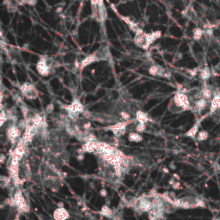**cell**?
I'll list each match as a JSON object with an SVG mask.
<instances>
[{"label": "cell", "mask_w": 220, "mask_h": 220, "mask_svg": "<svg viewBox=\"0 0 220 220\" xmlns=\"http://www.w3.org/2000/svg\"><path fill=\"white\" fill-rule=\"evenodd\" d=\"M10 206L17 207L18 213L20 214L29 212V207L21 190H17L15 193L14 196L10 201Z\"/></svg>", "instance_id": "obj_1"}, {"label": "cell", "mask_w": 220, "mask_h": 220, "mask_svg": "<svg viewBox=\"0 0 220 220\" xmlns=\"http://www.w3.org/2000/svg\"><path fill=\"white\" fill-rule=\"evenodd\" d=\"M49 59L47 56H41L36 65L37 71L43 77H47L49 74L52 73L53 63H49Z\"/></svg>", "instance_id": "obj_2"}, {"label": "cell", "mask_w": 220, "mask_h": 220, "mask_svg": "<svg viewBox=\"0 0 220 220\" xmlns=\"http://www.w3.org/2000/svg\"><path fill=\"white\" fill-rule=\"evenodd\" d=\"M172 102L175 105V107H178V108H181L182 111L191 109L190 101H189L188 97L185 93H182V92H180V91L177 92L175 95Z\"/></svg>", "instance_id": "obj_3"}, {"label": "cell", "mask_w": 220, "mask_h": 220, "mask_svg": "<svg viewBox=\"0 0 220 220\" xmlns=\"http://www.w3.org/2000/svg\"><path fill=\"white\" fill-rule=\"evenodd\" d=\"M20 91L23 97L29 100H34L39 97V93L36 88L29 83H24L20 86Z\"/></svg>", "instance_id": "obj_4"}, {"label": "cell", "mask_w": 220, "mask_h": 220, "mask_svg": "<svg viewBox=\"0 0 220 220\" xmlns=\"http://www.w3.org/2000/svg\"><path fill=\"white\" fill-rule=\"evenodd\" d=\"M134 120H130L128 121H120V122H117L116 124H114L113 126H110L107 128V130H110L113 134V135L115 137H122L125 134H127V125L131 122H133Z\"/></svg>", "instance_id": "obj_5"}, {"label": "cell", "mask_w": 220, "mask_h": 220, "mask_svg": "<svg viewBox=\"0 0 220 220\" xmlns=\"http://www.w3.org/2000/svg\"><path fill=\"white\" fill-rule=\"evenodd\" d=\"M22 132L23 131L21 130L17 125L12 124V125H10L7 128V137L10 140L11 143L16 144L20 139Z\"/></svg>", "instance_id": "obj_6"}, {"label": "cell", "mask_w": 220, "mask_h": 220, "mask_svg": "<svg viewBox=\"0 0 220 220\" xmlns=\"http://www.w3.org/2000/svg\"><path fill=\"white\" fill-rule=\"evenodd\" d=\"M64 108L67 112H74V113H80L83 112V106L81 103L80 101L75 99L70 105H64Z\"/></svg>", "instance_id": "obj_7"}, {"label": "cell", "mask_w": 220, "mask_h": 220, "mask_svg": "<svg viewBox=\"0 0 220 220\" xmlns=\"http://www.w3.org/2000/svg\"><path fill=\"white\" fill-rule=\"evenodd\" d=\"M54 220H67L70 218V213L65 207H58L54 212Z\"/></svg>", "instance_id": "obj_8"}, {"label": "cell", "mask_w": 220, "mask_h": 220, "mask_svg": "<svg viewBox=\"0 0 220 220\" xmlns=\"http://www.w3.org/2000/svg\"><path fill=\"white\" fill-rule=\"evenodd\" d=\"M97 61H100L98 59L97 53H94L92 54H90L89 56H87L86 58H84L80 63V70H83V68H85L88 65H90V64L95 63Z\"/></svg>", "instance_id": "obj_9"}, {"label": "cell", "mask_w": 220, "mask_h": 220, "mask_svg": "<svg viewBox=\"0 0 220 220\" xmlns=\"http://www.w3.org/2000/svg\"><path fill=\"white\" fill-rule=\"evenodd\" d=\"M209 101L204 99L202 97L199 98L198 100L195 102V105H194V108L198 111V113H201L203 110L206 109V107H207V104H208Z\"/></svg>", "instance_id": "obj_10"}, {"label": "cell", "mask_w": 220, "mask_h": 220, "mask_svg": "<svg viewBox=\"0 0 220 220\" xmlns=\"http://www.w3.org/2000/svg\"><path fill=\"white\" fill-rule=\"evenodd\" d=\"M220 107V94L215 95L213 99L211 102L210 105V113L213 114V113Z\"/></svg>", "instance_id": "obj_11"}, {"label": "cell", "mask_w": 220, "mask_h": 220, "mask_svg": "<svg viewBox=\"0 0 220 220\" xmlns=\"http://www.w3.org/2000/svg\"><path fill=\"white\" fill-rule=\"evenodd\" d=\"M199 127H200V123H199V121H197L196 123L194 124L193 127H191L190 129L185 134V135L187 137L191 138V139H195L197 134L199 133Z\"/></svg>", "instance_id": "obj_12"}, {"label": "cell", "mask_w": 220, "mask_h": 220, "mask_svg": "<svg viewBox=\"0 0 220 220\" xmlns=\"http://www.w3.org/2000/svg\"><path fill=\"white\" fill-rule=\"evenodd\" d=\"M135 119H136L138 122H142V123H147L150 120V118L148 116V114L143 112V111H141V110H138L136 112V118Z\"/></svg>", "instance_id": "obj_13"}, {"label": "cell", "mask_w": 220, "mask_h": 220, "mask_svg": "<svg viewBox=\"0 0 220 220\" xmlns=\"http://www.w3.org/2000/svg\"><path fill=\"white\" fill-rule=\"evenodd\" d=\"M128 140L130 142H134V143H139L143 141V137L140 135V134L137 133V132H130L128 134Z\"/></svg>", "instance_id": "obj_14"}, {"label": "cell", "mask_w": 220, "mask_h": 220, "mask_svg": "<svg viewBox=\"0 0 220 220\" xmlns=\"http://www.w3.org/2000/svg\"><path fill=\"white\" fill-rule=\"evenodd\" d=\"M97 142H87L84 144L82 146L84 152H88V153L95 152L97 150Z\"/></svg>", "instance_id": "obj_15"}, {"label": "cell", "mask_w": 220, "mask_h": 220, "mask_svg": "<svg viewBox=\"0 0 220 220\" xmlns=\"http://www.w3.org/2000/svg\"><path fill=\"white\" fill-rule=\"evenodd\" d=\"M200 95H201V97L206 99L207 101H212V90H210L207 85L202 88L201 90V92H200Z\"/></svg>", "instance_id": "obj_16"}, {"label": "cell", "mask_w": 220, "mask_h": 220, "mask_svg": "<svg viewBox=\"0 0 220 220\" xmlns=\"http://www.w3.org/2000/svg\"><path fill=\"white\" fill-rule=\"evenodd\" d=\"M99 213L106 217H113V211L108 206L104 205V206H102V207L101 208V211L99 212Z\"/></svg>", "instance_id": "obj_17"}, {"label": "cell", "mask_w": 220, "mask_h": 220, "mask_svg": "<svg viewBox=\"0 0 220 220\" xmlns=\"http://www.w3.org/2000/svg\"><path fill=\"white\" fill-rule=\"evenodd\" d=\"M212 76V72H211V70L208 68V67H205L203 69H201L200 71V78L201 80L207 81L208 80L209 78Z\"/></svg>", "instance_id": "obj_18"}, {"label": "cell", "mask_w": 220, "mask_h": 220, "mask_svg": "<svg viewBox=\"0 0 220 220\" xmlns=\"http://www.w3.org/2000/svg\"><path fill=\"white\" fill-rule=\"evenodd\" d=\"M204 34V30L200 28H196L193 31V37L195 40H200Z\"/></svg>", "instance_id": "obj_19"}, {"label": "cell", "mask_w": 220, "mask_h": 220, "mask_svg": "<svg viewBox=\"0 0 220 220\" xmlns=\"http://www.w3.org/2000/svg\"><path fill=\"white\" fill-rule=\"evenodd\" d=\"M208 138H209V133L206 130L200 131L198 133V134H197V140L200 141V142L207 140Z\"/></svg>", "instance_id": "obj_20"}, {"label": "cell", "mask_w": 220, "mask_h": 220, "mask_svg": "<svg viewBox=\"0 0 220 220\" xmlns=\"http://www.w3.org/2000/svg\"><path fill=\"white\" fill-rule=\"evenodd\" d=\"M10 183V178L0 175V187H7Z\"/></svg>", "instance_id": "obj_21"}, {"label": "cell", "mask_w": 220, "mask_h": 220, "mask_svg": "<svg viewBox=\"0 0 220 220\" xmlns=\"http://www.w3.org/2000/svg\"><path fill=\"white\" fill-rule=\"evenodd\" d=\"M119 114H120V119L123 121H128V120H132V114L127 111L122 110V111H120Z\"/></svg>", "instance_id": "obj_22"}, {"label": "cell", "mask_w": 220, "mask_h": 220, "mask_svg": "<svg viewBox=\"0 0 220 220\" xmlns=\"http://www.w3.org/2000/svg\"><path fill=\"white\" fill-rule=\"evenodd\" d=\"M146 130V123H142V122H138L137 125L135 126V132L139 134H142Z\"/></svg>", "instance_id": "obj_23"}, {"label": "cell", "mask_w": 220, "mask_h": 220, "mask_svg": "<svg viewBox=\"0 0 220 220\" xmlns=\"http://www.w3.org/2000/svg\"><path fill=\"white\" fill-rule=\"evenodd\" d=\"M7 120H8V115H7V113L3 110V111L0 113V128L2 127V126H3V124L6 122Z\"/></svg>", "instance_id": "obj_24"}, {"label": "cell", "mask_w": 220, "mask_h": 220, "mask_svg": "<svg viewBox=\"0 0 220 220\" xmlns=\"http://www.w3.org/2000/svg\"><path fill=\"white\" fill-rule=\"evenodd\" d=\"M147 196L149 197V198H150V199H154V198H157V197L158 196V193H157L156 189H151V190L149 192Z\"/></svg>", "instance_id": "obj_25"}, {"label": "cell", "mask_w": 220, "mask_h": 220, "mask_svg": "<svg viewBox=\"0 0 220 220\" xmlns=\"http://www.w3.org/2000/svg\"><path fill=\"white\" fill-rule=\"evenodd\" d=\"M54 105L53 104H49L48 106L47 107V108H46V113H47V114H49V113H52V112L54 111Z\"/></svg>", "instance_id": "obj_26"}, {"label": "cell", "mask_w": 220, "mask_h": 220, "mask_svg": "<svg viewBox=\"0 0 220 220\" xmlns=\"http://www.w3.org/2000/svg\"><path fill=\"white\" fill-rule=\"evenodd\" d=\"M90 127H91V123L89 122V121H87L86 123H84L83 125V128L84 129V131H90Z\"/></svg>", "instance_id": "obj_27"}, {"label": "cell", "mask_w": 220, "mask_h": 220, "mask_svg": "<svg viewBox=\"0 0 220 220\" xmlns=\"http://www.w3.org/2000/svg\"><path fill=\"white\" fill-rule=\"evenodd\" d=\"M172 187H173V189H175V190L179 189V188L181 187V184L180 182H179V181H175V182L173 183V185H172Z\"/></svg>", "instance_id": "obj_28"}, {"label": "cell", "mask_w": 220, "mask_h": 220, "mask_svg": "<svg viewBox=\"0 0 220 220\" xmlns=\"http://www.w3.org/2000/svg\"><path fill=\"white\" fill-rule=\"evenodd\" d=\"M77 160L79 161V162H83L84 160V154H77Z\"/></svg>", "instance_id": "obj_29"}, {"label": "cell", "mask_w": 220, "mask_h": 220, "mask_svg": "<svg viewBox=\"0 0 220 220\" xmlns=\"http://www.w3.org/2000/svg\"><path fill=\"white\" fill-rule=\"evenodd\" d=\"M189 73L192 77H195L197 74H198V70L197 69H193V70L189 71Z\"/></svg>", "instance_id": "obj_30"}, {"label": "cell", "mask_w": 220, "mask_h": 220, "mask_svg": "<svg viewBox=\"0 0 220 220\" xmlns=\"http://www.w3.org/2000/svg\"><path fill=\"white\" fill-rule=\"evenodd\" d=\"M5 161H6V157L3 154H0V164H4Z\"/></svg>", "instance_id": "obj_31"}, {"label": "cell", "mask_w": 220, "mask_h": 220, "mask_svg": "<svg viewBox=\"0 0 220 220\" xmlns=\"http://www.w3.org/2000/svg\"><path fill=\"white\" fill-rule=\"evenodd\" d=\"M100 195L102 197H107V192L106 189H102V190L100 191Z\"/></svg>", "instance_id": "obj_32"}, {"label": "cell", "mask_w": 220, "mask_h": 220, "mask_svg": "<svg viewBox=\"0 0 220 220\" xmlns=\"http://www.w3.org/2000/svg\"><path fill=\"white\" fill-rule=\"evenodd\" d=\"M3 95L2 93V91L0 90V106H2V102H3Z\"/></svg>", "instance_id": "obj_33"}, {"label": "cell", "mask_w": 220, "mask_h": 220, "mask_svg": "<svg viewBox=\"0 0 220 220\" xmlns=\"http://www.w3.org/2000/svg\"><path fill=\"white\" fill-rule=\"evenodd\" d=\"M173 178H174V179H176L177 181L180 180V177L178 176V175H176V174H174V175H173Z\"/></svg>", "instance_id": "obj_34"}, {"label": "cell", "mask_w": 220, "mask_h": 220, "mask_svg": "<svg viewBox=\"0 0 220 220\" xmlns=\"http://www.w3.org/2000/svg\"><path fill=\"white\" fill-rule=\"evenodd\" d=\"M19 216H20V213L17 214V216H16V217L14 218V220H20V217H19Z\"/></svg>", "instance_id": "obj_35"}, {"label": "cell", "mask_w": 220, "mask_h": 220, "mask_svg": "<svg viewBox=\"0 0 220 220\" xmlns=\"http://www.w3.org/2000/svg\"><path fill=\"white\" fill-rule=\"evenodd\" d=\"M58 207H64L63 202H60V203L58 204Z\"/></svg>", "instance_id": "obj_36"}, {"label": "cell", "mask_w": 220, "mask_h": 220, "mask_svg": "<svg viewBox=\"0 0 220 220\" xmlns=\"http://www.w3.org/2000/svg\"><path fill=\"white\" fill-rule=\"evenodd\" d=\"M164 172H165V173L168 174V173H169V172H170V171H169V170H167L166 168H164Z\"/></svg>", "instance_id": "obj_37"}, {"label": "cell", "mask_w": 220, "mask_h": 220, "mask_svg": "<svg viewBox=\"0 0 220 220\" xmlns=\"http://www.w3.org/2000/svg\"><path fill=\"white\" fill-rule=\"evenodd\" d=\"M21 1H22V3H27V2H28V1H29V0H21Z\"/></svg>", "instance_id": "obj_38"}, {"label": "cell", "mask_w": 220, "mask_h": 220, "mask_svg": "<svg viewBox=\"0 0 220 220\" xmlns=\"http://www.w3.org/2000/svg\"><path fill=\"white\" fill-rule=\"evenodd\" d=\"M3 111V106H0V113Z\"/></svg>", "instance_id": "obj_39"}, {"label": "cell", "mask_w": 220, "mask_h": 220, "mask_svg": "<svg viewBox=\"0 0 220 220\" xmlns=\"http://www.w3.org/2000/svg\"><path fill=\"white\" fill-rule=\"evenodd\" d=\"M215 220H220V218H217V219H215Z\"/></svg>", "instance_id": "obj_40"}]
</instances>
